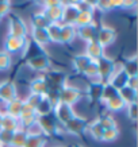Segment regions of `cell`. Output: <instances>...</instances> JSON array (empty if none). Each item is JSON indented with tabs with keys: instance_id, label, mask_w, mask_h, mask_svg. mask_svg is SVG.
I'll use <instances>...</instances> for the list:
<instances>
[{
	"instance_id": "obj_5",
	"label": "cell",
	"mask_w": 138,
	"mask_h": 147,
	"mask_svg": "<svg viewBox=\"0 0 138 147\" xmlns=\"http://www.w3.org/2000/svg\"><path fill=\"white\" fill-rule=\"evenodd\" d=\"M83 96H84L83 90H80L75 85L68 84V82L60 89V101L65 102V104L71 105V107L76 105L83 98Z\"/></svg>"
},
{
	"instance_id": "obj_48",
	"label": "cell",
	"mask_w": 138,
	"mask_h": 147,
	"mask_svg": "<svg viewBox=\"0 0 138 147\" xmlns=\"http://www.w3.org/2000/svg\"><path fill=\"white\" fill-rule=\"evenodd\" d=\"M0 112H3V111H1V109H0Z\"/></svg>"
},
{
	"instance_id": "obj_40",
	"label": "cell",
	"mask_w": 138,
	"mask_h": 147,
	"mask_svg": "<svg viewBox=\"0 0 138 147\" xmlns=\"http://www.w3.org/2000/svg\"><path fill=\"white\" fill-rule=\"evenodd\" d=\"M42 97H44V96H39V94H34V93H29L26 97L23 98V102L26 104L27 107H30L31 109H34V111H35V108L38 107V104L41 102Z\"/></svg>"
},
{
	"instance_id": "obj_46",
	"label": "cell",
	"mask_w": 138,
	"mask_h": 147,
	"mask_svg": "<svg viewBox=\"0 0 138 147\" xmlns=\"http://www.w3.org/2000/svg\"><path fill=\"white\" fill-rule=\"evenodd\" d=\"M73 147H84V146H81V144H75Z\"/></svg>"
},
{
	"instance_id": "obj_31",
	"label": "cell",
	"mask_w": 138,
	"mask_h": 147,
	"mask_svg": "<svg viewBox=\"0 0 138 147\" xmlns=\"http://www.w3.org/2000/svg\"><path fill=\"white\" fill-rule=\"evenodd\" d=\"M53 109H54L53 104L49 101V98L46 96H44L41 102L38 104V107L35 108V113L38 117H41V116H49V115H53Z\"/></svg>"
},
{
	"instance_id": "obj_3",
	"label": "cell",
	"mask_w": 138,
	"mask_h": 147,
	"mask_svg": "<svg viewBox=\"0 0 138 147\" xmlns=\"http://www.w3.org/2000/svg\"><path fill=\"white\" fill-rule=\"evenodd\" d=\"M64 4H65V1H58V0L42 1V5H44L42 12L50 23H61Z\"/></svg>"
},
{
	"instance_id": "obj_2",
	"label": "cell",
	"mask_w": 138,
	"mask_h": 147,
	"mask_svg": "<svg viewBox=\"0 0 138 147\" xmlns=\"http://www.w3.org/2000/svg\"><path fill=\"white\" fill-rule=\"evenodd\" d=\"M24 65L30 70L37 71V73H42V74H45L48 70L52 69V61H50L49 55L45 51H41V53H37L34 55L27 57Z\"/></svg>"
},
{
	"instance_id": "obj_9",
	"label": "cell",
	"mask_w": 138,
	"mask_h": 147,
	"mask_svg": "<svg viewBox=\"0 0 138 147\" xmlns=\"http://www.w3.org/2000/svg\"><path fill=\"white\" fill-rule=\"evenodd\" d=\"M88 124L87 119H84L83 116L76 115L75 117H72L69 121H67L65 124L63 125V131L65 134L69 135H75V136H80V135L84 134V129Z\"/></svg>"
},
{
	"instance_id": "obj_47",
	"label": "cell",
	"mask_w": 138,
	"mask_h": 147,
	"mask_svg": "<svg viewBox=\"0 0 138 147\" xmlns=\"http://www.w3.org/2000/svg\"><path fill=\"white\" fill-rule=\"evenodd\" d=\"M54 147H65V146H54Z\"/></svg>"
},
{
	"instance_id": "obj_33",
	"label": "cell",
	"mask_w": 138,
	"mask_h": 147,
	"mask_svg": "<svg viewBox=\"0 0 138 147\" xmlns=\"http://www.w3.org/2000/svg\"><path fill=\"white\" fill-rule=\"evenodd\" d=\"M119 97L125 101V104H131V102H137V89H131L129 86H123L122 89L118 90Z\"/></svg>"
},
{
	"instance_id": "obj_15",
	"label": "cell",
	"mask_w": 138,
	"mask_h": 147,
	"mask_svg": "<svg viewBox=\"0 0 138 147\" xmlns=\"http://www.w3.org/2000/svg\"><path fill=\"white\" fill-rule=\"evenodd\" d=\"M80 12V8L77 7L76 1H68L64 4L63 8V18H61V24H75V20Z\"/></svg>"
},
{
	"instance_id": "obj_4",
	"label": "cell",
	"mask_w": 138,
	"mask_h": 147,
	"mask_svg": "<svg viewBox=\"0 0 138 147\" xmlns=\"http://www.w3.org/2000/svg\"><path fill=\"white\" fill-rule=\"evenodd\" d=\"M7 35L18 36V38H27L29 36V27L26 22L18 15H10L8 26H7Z\"/></svg>"
},
{
	"instance_id": "obj_43",
	"label": "cell",
	"mask_w": 138,
	"mask_h": 147,
	"mask_svg": "<svg viewBox=\"0 0 138 147\" xmlns=\"http://www.w3.org/2000/svg\"><path fill=\"white\" fill-rule=\"evenodd\" d=\"M11 11V3L10 1H3L0 0V20L4 19Z\"/></svg>"
},
{
	"instance_id": "obj_44",
	"label": "cell",
	"mask_w": 138,
	"mask_h": 147,
	"mask_svg": "<svg viewBox=\"0 0 138 147\" xmlns=\"http://www.w3.org/2000/svg\"><path fill=\"white\" fill-rule=\"evenodd\" d=\"M126 86H129L131 89H138V76L129 77V78H127V82H126Z\"/></svg>"
},
{
	"instance_id": "obj_1",
	"label": "cell",
	"mask_w": 138,
	"mask_h": 147,
	"mask_svg": "<svg viewBox=\"0 0 138 147\" xmlns=\"http://www.w3.org/2000/svg\"><path fill=\"white\" fill-rule=\"evenodd\" d=\"M30 45V39L27 38H18V36H10L7 35L3 42V50L8 54H22V57H26L27 49Z\"/></svg>"
},
{
	"instance_id": "obj_23",
	"label": "cell",
	"mask_w": 138,
	"mask_h": 147,
	"mask_svg": "<svg viewBox=\"0 0 138 147\" xmlns=\"http://www.w3.org/2000/svg\"><path fill=\"white\" fill-rule=\"evenodd\" d=\"M91 62V59H89L84 53H79V54H75L73 57H72V67H73V70L77 73V74H83V71L85 70V67L88 66V63Z\"/></svg>"
},
{
	"instance_id": "obj_26",
	"label": "cell",
	"mask_w": 138,
	"mask_h": 147,
	"mask_svg": "<svg viewBox=\"0 0 138 147\" xmlns=\"http://www.w3.org/2000/svg\"><path fill=\"white\" fill-rule=\"evenodd\" d=\"M4 105H5L4 113H7V115H10V116H14V117L18 119L19 115H20L23 111V98L16 97V98H14L12 101L4 104Z\"/></svg>"
},
{
	"instance_id": "obj_7",
	"label": "cell",
	"mask_w": 138,
	"mask_h": 147,
	"mask_svg": "<svg viewBox=\"0 0 138 147\" xmlns=\"http://www.w3.org/2000/svg\"><path fill=\"white\" fill-rule=\"evenodd\" d=\"M46 78V82L49 85V89H57L60 90L64 85L68 82V74L60 69H50L44 74Z\"/></svg>"
},
{
	"instance_id": "obj_39",
	"label": "cell",
	"mask_w": 138,
	"mask_h": 147,
	"mask_svg": "<svg viewBox=\"0 0 138 147\" xmlns=\"http://www.w3.org/2000/svg\"><path fill=\"white\" fill-rule=\"evenodd\" d=\"M116 94H118V90L115 89V88H112L110 84H107V82H104V85H103V90H102V97H100V102H104L108 101L110 98L115 97Z\"/></svg>"
},
{
	"instance_id": "obj_13",
	"label": "cell",
	"mask_w": 138,
	"mask_h": 147,
	"mask_svg": "<svg viewBox=\"0 0 138 147\" xmlns=\"http://www.w3.org/2000/svg\"><path fill=\"white\" fill-rule=\"evenodd\" d=\"M16 97H19L18 88H16V84L14 81L7 80L0 82V102L7 104V102L12 101L14 98Z\"/></svg>"
},
{
	"instance_id": "obj_17",
	"label": "cell",
	"mask_w": 138,
	"mask_h": 147,
	"mask_svg": "<svg viewBox=\"0 0 138 147\" xmlns=\"http://www.w3.org/2000/svg\"><path fill=\"white\" fill-rule=\"evenodd\" d=\"M29 34H30V40L41 50H45V47L49 45L48 32L44 28H31L29 31Z\"/></svg>"
},
{
	"instance_id": "obj_16",
	"label": "cell",
	"mask_w": 138,
	"mask_h": 147,
	"mask_svg": "<svg viewBox=\"0 0 138 147\" xmlns=\"http://www.w3.org/2000/svg\"><path fill=\"white\" fill-rule=\"evenodd\" d=\"M29 90H30V93L39 94V96H46V94H48V92H49V85L46 82V78H45L44 74L34 77V78L29 82Z\"/></svg>"
},
{
	"instance_id": "obj_11",
	"label": "cell",
	"mask_w": 138,
	"mask_h": 147,
	"mask_svg": "<svg viewBox=\"0 0 138 147\" xmlns=\"http://www.w3.org/2000/svg\"><path fill=\"white\" fill-rule=\"evenodd\" d=\"M18 120H19V127L30 132V128L34 127V125H37L38 116H37L34 109H31L30 107H27L26 104L23 102V111H22V113L19 115Z\"/></svg>"
},
{
	"instance_id": "obj_20",
	"label": "cell",
	"mask_w": 138,
	"mask_h": 147,
	"mask_svg": "<svg viewBox=\"0 0 138 147\" xmlns=\"http://www.w3.org/2000/svg\"><path fill=\"white\" fill-rule=\"evenodd\" d=\"M96 34H98V26H96V23H92L89 26H84V27L77 28V36L83 42H85V43L96 40Z\"/></svg>"
},
{
	"instance_id": "obj_41",
	"label": "cell",
	"mask_w": 138,
	"mask_h": 147,
	"mask_svg": "<svg viewBox=\"0 0 138 147\" xmlns=\"http://www.w3.org/2000/svg\"><path fill=\"white\" fill-rule=\"evenodd\" d=\"M126 112V117L131 121L137 120V113H138V108H137V102H131V104H127L125 108Z\"/></svg>"
},
{
	"instance_id": "obj_14",
	"label": "cell",
	"mask_w": 138,
	"mask_h": 147,
	"mask_svg": "<svg viewBox=\"0 0 138 147\" xmlns=\"http://www.w3.org/2000/svg\"><path fill=\"white\" fill-rule=\"evenodd\" d=\"M127 78H129V77H127V74L123 71L120 62H115V69L112 71V74L110 76V78L107 80V84H110L112 88H115L116 90H119V89H122L123 86H126Z\"/></svg>"
},
{
	"instance_id": "obj_32",
	"label": "cell",
	"mask_w": 138,
	"mask_h": 147,
	"mask_svg": "<svg viewBox=\"0 0 138 147\" xmlns=\"http://www.w3.org/2000/svg\"><path fill=\"white\" fill-rule=\"evenodd\" d=\"M19 120L14 116H10L3 112V121H1V129L10 131V132H15L16 129H19Z\"/></svg>"
},
{
	"instance_id": "obj_37",
	"label": "cell",
	"mask_w": 138,
	"mask_h": 147,
	"mask_svg": "<svg viewBox=\"0 0 138 147\" xmlns=\"http://www.w3.org/2000/svg\"><path fill=\"white\" fill-rule=\"evenodd\" d=\"M119 128H112V129H104L100 138V142L103 143H114L119 138Z\"/></svg>"
},
{
	"instance_id": "obj_28",
	"label": "cell",
	"mask_w": 138,
	"mask_h": 147,
	"mask_svg": "<svg viewBox=\"0 0 138 147\" xmlns=\"http://www.w3.org/2000/svg\"><path fill=\"white\" fill-rule=\"evenodd\" d=\"M104 107H106V109H107L108 112L119 113V112L125 111L126 104H125V101H123V100H122V98L119 97V94H116L115 97L110 98L108 101L104 102Z\"/></svg>"
},
{
	"instance_id": "obj_38",
	"label": "cell",
	"mask_w": 138,
	"mask_h": 147,
	"mask_svg": "<svg viewBox=\"0 0 138 147\" xmlns=\"http://www.w3.org/2000/svg\"><path fill=\"white\" fill-rule=\"evenodd\" d=\"M12 67V55L0 50V71H8Z\"/></svg>"
},
{
	"instance_id": "obj_6",
	"label": "cell",
	"mask_w": 138,
	"mask_h": 147,
	"mask_svg": "<svg viewBox=\"0 0 138 147\" xmlns=\"http://www.w3.org/2000/svg\"><path fill=\"white\" fill-rule=\"evenodd\" d=\"M118 38V32L114 27L108 26V24H102L98 27V34H96V42L106 50L107 47L112 46L116 42Z\"/></svg>"
},
{
	"instance_id": "obj_8",
	"label": "cell",
	"mask_w": 138,
	"mask_h": 147,
	"mask_svg": "<svg viewBox=\"0 0 138 147\" xmlns=\"http://www.w3.org/2000/svg\"><path fill=\"white\" fill-rule=\"evenodd\" d=\"M37 125L41 128V134L45 135L46 138H48V136H54V135H57L58 132H60V127H61V125L56 121L53 115L41 116V117H38Z\"/></svg>"
},
{
	"instance_id": "obj_19",
	"label": "cell",
	"mask_w": 138,
	"mask_h": 147,
	"mask_svg": "<svg viewBox=\"0 0 138 147\" xmlns=\"http://www.w3.org/2000/svg\"><path fill=\"white\" fill-rule=\"evenodd\" d=\"M106 50L103 49L102 46L99 45L96 40H92V42H88V43H85V49L83 53L87 55V57L91 59V61H98L102 57H104L106 54H104Z\"/></svg>"
},
{
	"instance_id": "obj_24",
	"label": "cell",
	"mask_w": 138,
	"mask_h": 147,
	"mask_svg": "<svg viewBox=\"0 0 138 147\" xmlns=\"http://www.w3.org/2000/svg\"><path fill=\"white\" fill-rule=\"evenodd\" d=\"M104 129L100 127V124L98 123V120L95 119V120L89 121L87 127L84 129V135H87L88 138H91L92 140H96V142H100V138H102V134Z\"/></svg>"
},
{
	"instance_id": "obj_10",
	"label": "cell",
	"mask_w": 138,
	"mask_h": 147,
	"mask_svg": "<svg viewBox=\"0 0 138 147\" xmlns=\"http://www.w3.org/2000/svg\"><path fill=\"white\" fill-rule=\"evenodd\" d=\"M75 116H76V113H75L73 107L68 105L65 102L60 101L53 109V117L56 119V121H57L60 125H64L67 121H69L72 117H75Z\"/></svg>"
},
{
	"instance_id": "obj_21",
	"label": "cell",
	"mask_w": 138,
	"mask_h": 147,
	"mask_svg": "<svg viewBox=\"0 0 138 147\" xmlns=\"http://www.w3.org/2000/svg\"><path fill=\"white\" fill-rule=\"evenodd\" d=\"M92 23H95V11H92V9H80L73 26L76 28H80V27L84 26H89Z\"/></svg>"
},
{
	"instance_id": "obj_35",
	"label": "cell",
	"mask_w": 138,
	"mask_h": 147,
	"mask_svg": "<svg viewBox=\"0 0 138 147\" xmlns=\"http://www.w3.org/2000/svg\"><path fill=\"white\" fill-rule=\"evenodd\" d=\"M98 123L100 124L103 129H112V128H118V123H116L115 117L110 113H104V115H100L99 117H96Z\"/></svg>"
},
{
	"instance_id": "obj_22",
	"label": "cell",
	"mask_w": 138,
	"mask_h": 147,
	"mask_svg": "<svg viewBox=\"0 0 138 147\" xmlns=\"http://www.w3.org/2000/svg\"><path fill=\"white\" fill-rule=\"evenodd\" d=\"M122 69L125 71L127 77H135L138 76V65H137V54L127 55V57L120 62Z\"/></svg>"
},
{
	"instance_id": "obj_36",
	"label": "cell",
	"mask_w": 138,
	"mask_h": 147,
	"mask_svg": "<svg viewBox=\"0 0 138 147\" xmlns=\"http://www.w3.org/2000/svg\"><path fill=\"white\" fill-rule=\"evenodd\" d=\"M87 80H89L91 82L94 81H100L99 80V71H98V62L96 61H91L88 63V66L85 67V70L83 71V74Z\"/></svg>"
},
{
	"instance_id": "obj_30",
	"label": "cell",
	"mask_w": 138,
	"mask_h": 147,
	"mask_svg": "<svg viewBox=\"0 0 138 147\" xmlns=\"http://www.w3.org/2000/svg\"><path fill=\"white\" fill-rule=\"evenodd\" d=\"M49 45H60V32H61V23H50L46 28Z\"/></svg>"
},
{
	"instance_id": "obj_12",
	"label": "cell",
	"mask_w": 138,
	"mask_h": 147,
	"mask_svg": "<svg viewBox=\"0 0 138 147\" xmlns=\"http://www.w3.org/2000/svg\"><path fill=\"white\" fill-rule=\"evenodd\" d=\"M96 62H98L99 80L102 81V82H107V80L110 78V76L112 74V71L115 69V61L112 58L104 55L100 59H98Z\"/></svg>"
},
{
	"instance_id": "obj_27",
	"label": "cell",
	"mask_w": 138,
	"mask_h": 147,
	"mask_svg": "<svg viewBox=\"0 0 138 147\" xmlns=\"http://www.w3.org/2000/svg\"><path fill=\"white\" fill-rule=\"evenodd\" d=\"M46 142H48V138L41 132H29L24 147H45Z\"/></svg>"
},
{
	"instance_id": "obj_45",
	"label": "cell",
	"mask_w": 138,
	"mask_h": 147,
	"mask_svg": "<svg viewBox=\"0 0 138 147\" xmlns=\"http://www.w3.org/2000/svg\"><path fill=\"white\" fill-rule=\"evenodd\" d=\"M1 121H3V112H0V129H1Z\"/></svg>"
},
{
	"instance_id": "obj_25",
	"label": "cell",
	"mask_w": 138,
	"mask_h": 147,
	"mask_svg": "<svg viewBox=\"0 0 138 147\" xmlns=\"http://www.w3.org/2000/svg\"><path fill=\"white\" fill-rule=\"evenodd\" d=\"M103 85H104V82H102V81H94V82H89L88 88H87V96H88V98L92 102L100 101Z\"/></svg>"
},
{
	"instance_id": "obj_34",
	"label": "cell",
	"mask_w": 138,
	"mask_h": 147,
	"mask_svg": "<svg viewBox=\"0 0 138 147\" xmlns=\"http://www.w3.org/2000/svg\"><path fill=\"white\" fill-rule=\"evenodd\" d=\"M27 136H29V131H26L23 128L16 129L12 135V140H11L10 147H24Z\"/></svg>"
},
{
	"instance_id": "obj_29",
	"label": "cell",
	"mask_w": 138,
	"mask_h": 147,
	"mask_svg": "<svg viewBox=\"0 0 138 147\" xmlns=\"http://www.w3.org/2000/svg\"><path fill=\"white\" fill-rule=\"evenodd\" d=\"M30 24H31V28H44V30H46L49 27L50 22L46 19V16L44 15L42 11H37L30 18Z\"/></svg>"
},
{
	"instance_id": "obj_42",
	"label": "cell",
	"mask_w": 138,
	"mask_h": 147,
	"mask_svg": "<svg viewBox=\"0 0 138 147\" xmlns=\"http://www.w3.org/2000/svg\"><path fill=\"white\" fill-rule=\"evenodd\" d=\"M14 132L5 131V129H0V144L3 147H10L11 140H12Z\"/></svg>"
},
{
	"instance_id": "obj_49",
	"label": "cell",
	"mask_w": 138,
	"mask_h": 147,
	"mask_svg": "<svg viewBox=\"0 0 138 147\" xmlns=\"http://www.w3.org/2000/svg\"><path fill=\"white\" fill-rule=\"evenodd\" d=\"M0 147H3V146H1V144H0Z\"/></svg>"
},
{
	"instance_id": "obj_18",
	"label": "cell",
	"mask_w": 138,
	"mask_h": 147,
	"mask_svg": "<svg viewBox=\"0 0 138 147\" xmlns=\"http://www.w3.org/2000/svg\"><path fill=\"white\" fill-rule=\"evenodd\" d=\"M77 38V28L73 24H61L60 45H72Z\"/></svg>"
}]
</instances>
